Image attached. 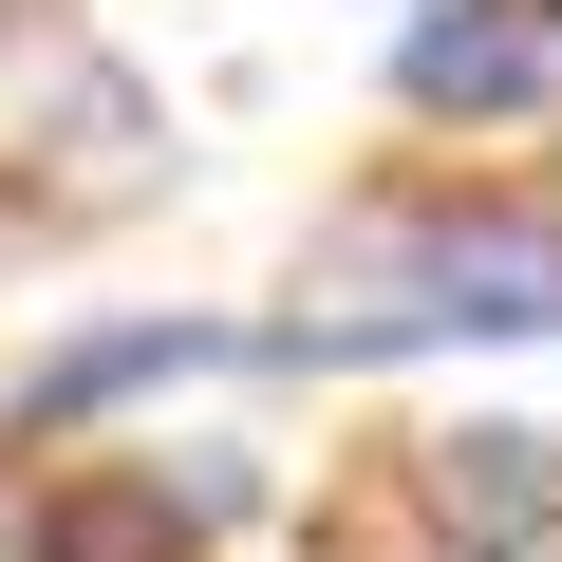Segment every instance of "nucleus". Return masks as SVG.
<instances>
[{
    "instance_id": "nucleus-1",
    "label": "nucleus",
    "mask_w": 562,
    "mask_h": 562,
    "mask_svg": "<svg viewBox=\"0 0 562 562\" xmlns=\"http://www.w3.org/2000/svg\"><path fill=\"white\" fill-rule=\"evenodd\" d=\"M431 338H562V206H357L281 319V357H431Z\"/></svg>"
},
{
    "instance_id": "nucleus-2",
    "label": "nucleus",
    "mask_w": 562,
    "mask_h": 562,
    "mask_svg": "<svg viewBox=\"0 0 562 562\" xmlns=\"http://www.w3.org/2000/svg\"><path fill=\"white\" fill-rule=\"evenodd\" d=\"M394 94H413V113H543V94H562V38L525 20V0H413Z\"/></svg>"
},
{
    "instance_id": "nucleus-3",
    "label": "nucleus",
    "mask_w": 562,
    "mask_h": 562,
    "mask_svg": "<svg viewBox=\"0 0 562 562\" xmlns=\"http://www.w3.org/2000/svg\"><path fill=\"white\" fill-rule=\"evenodd\" d=\"M431 506H450L469 543H525V525H562V431H525V413H487V431H431Z\"/></svg>"
},
{
    "instance_id": "nucleus-4",
    "label": "nucleus",
    "mask_w": 562,
    "mask_h": 562,
    "mask_svg": "<svg viewBox=\"0 0 562 562\" xmlns=\"http://www.w3.org/2000/svg\"><path fill=\"white\" fill-rule=\"evenodd\" d=\"M206 357H225L206 319H113V338H76V357H38V375H20V431H76L94 394H150V375H206Z\"/></svg>"
},
{
    "instance_id": "nucleus-5",
    "label": "nucleus",
    "mask_w": 562,
    "mask_h": 562,
    "mask_svg": "<svg viewBox=\"0 0 562 562\" xmlns=\"http://www.w3.org/2000/svg\"><path fill=\"white\" fill-rule=\"evenodd\" d=\"M543 20H562V0H543Z\"/></svg>"
}]
</instances>
